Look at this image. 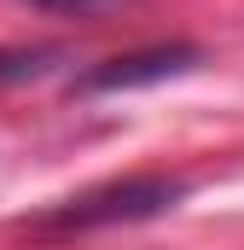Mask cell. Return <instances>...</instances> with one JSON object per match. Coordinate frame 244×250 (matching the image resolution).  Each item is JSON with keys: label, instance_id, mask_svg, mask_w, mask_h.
<instances>
[{"label": "cell", "instance_id": "6da1fadb", "mask_svg": "<svg viewBox=\"0 0 244 250\" xmlns=\"http://www.w3.org/2000/svg\"><path fill=\"white\" fill-rule=\"evenodd\" d=\"M186 198V181L175 175H134V181H117V187L81 192L70 198L53 227H111V221H145V215H163Z\"/></svg>", "mask_w": 244, "mask_h": 250}, {"label": "cell", "instance_id": "7a4b0ae2", "mask_svg": "<svg viewBox=\"0 0 244 250\" xmlns=\"http://www.w3.org/2000/svg\"><path fill=\"white\" fill-rule=\"evenodd\" d=\"M198 64V47H145V53H128V59H105L99 70L81 76V93H122V87H151V82H169Z\"/></svg>", "mask_w": 244, "mask_h": 250}, {"label": "cell", "instance_id": "3957f363", "mask_svg": "<svg viewBox=\"0 0 244 250\" xmlns=\"http://www.w3.org/2000/svg\"><path fill=\"white\" fill-rule=\"evenodd\" d=\"M53 53H0V82H12V76H41Z\"/></svg>", "mask_w": 244, "mask_h": 250}, {"label": "cell", "instance_id": "277c9868", "mask_svg": "<svg viewBox=\"0 0 244 250\" xmlns=\"http://www.w3.org/2000/svg\"><path fill=\"white\" fill-rule=\"evenodd\" d=\"M35 6H47V12H99L105 0H35Z\"/></svg>", "mask_w": 244, "mask_h": 250}]
</instances>
